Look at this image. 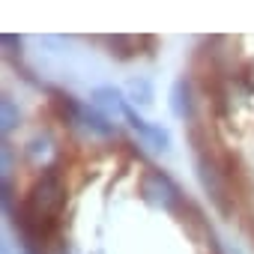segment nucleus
I'll use <instances>...</instances> for the list:
<instances>
[{"label": "nucleus", "mask_w": 254, "mask_h": 254, "mask_svg": "<svg viewBox=\"0 0 254 254\" xmlns=\"http://www.w3.org/2000/svg\"><path fill=\"white\" fill-rule=\"evenodd\" d=\"M171 111L177 117H186L191 111V102H189V84L186 81H177L174 90H171Z\"/></svg>", "instance_id": "39448f33"}, {"label": "nucleus", "mask_w": 254, "mask_h": 254, "mask_svg": "<svg viewBox=\"0 0 254 254\" xmlns=\"http://www.w3.org/2000/svg\"><path fill=\"white\" fill-rule=\"evenodd\" d=\"M129 96H132V102H138V105H150V102H153V87H150V81H144V78L129 81Z\"/></svg>", "instance_id": "423d86ee"}, {"label": "nucleus", "mask_w": 254, "mask_h": 254, "mask_svg": "<svg viewBox=\"0 0 254 254\" xmlns=\"http://www.w3.org/2000/svg\"><path fill=\"white\" fill-rule=\"evenodd\" d=\"M93 105L96 108H102V111H108V114H126V99H123V93L120 90H114V87H99V90H93Z\"/></svg>", "instance_id": "20e7f679"}, {"label": "nucleus", "mask_w": 254, "mask_h": 254, "mask_svg": "<svg viewBox=\"0 0 254 254\" xmlns=\"http://www.w3.org/2000/svg\"><path fill=\"white\" fill-rule=\"evenodd\" d=\"M144 197H147L150 203L162 206V209H174L177 200H180V191H177V186H174L165 174L153 171V174H147V180H144Z\"/></svg>", "instance_id": "f257e3e1"}, {"label": "nucleus", "mask_w": 254, "mask_h": 254, "mask_svg": "<svg viewBox=\"0 0 254 254\" xmlns=\"http://www.w3.org/2000/svg\"><path fill=\"white\" fill-rule=\"evenodd\" d=\"M123 117L132 123V129H135V132H141V135H144V141H147L153 150H168V147H171L168 132H162L159 126H150L147 120H141V117H138L135 111H129V108H126V114H123Z\"/></svg>", "instance_id": "f03ea898"}, {"label": "nucleus", "mask_w": 254, "mask_h": 254, "mask_svg": "<svg viewBox=\"0 0 254 254\" xmlns=\"http://www.w3.org/2000/svg\"><path fill=\"white\" fill-rule=\"evenodd\" d=\"M72 114H75V120H81V126H87V129H93L99 135H114V123H108V117H102V114H96V111H90L84 105H72Z\"/></svg>", "instance_id": "7ed1b4c3"}]
</instances>
